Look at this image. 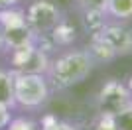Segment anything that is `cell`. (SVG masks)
<instances>
[{"instance_id": "obj_1", "label": "cell", "mask_w": 132, "mask_h": 130, "mask_svg": "<svg viewBox=\"0 0 132 130\" xmlns=\"http://www.w3.org/2000/svg\"><path fill=\"white\" fill-rule=\"evenodd\" d=\"M97 61L89 49H67L50 61V69L45 73L53 89H69L79 85L93 73Z\"/></svg>"}, {"instance_id": "obj_2", "label": "cell", "mask_w": 132, "mask_h": 130, "mask_svg": "<svg viewBox=\"0 0 132 130\" xmlns=\"http://www.w3.org/2000/svg\"><path fill=\"white\" fill-rule=\"evenodd\" d=\"M14 101L16 107L34 110V108L44 107L50 99L51 85L44 73H22L14 71Z\"/></svg>"}, {"instance_id": "obj_3", "label": "cell", "mask_w": 132, "mask_h": 130, "mask_svg": "<svg viewBox=\"0 0 132 130\" xmlns=\"http://www.w3.org/2000/svg\"><path fill=\"white\" fill-rule=\"evenodd\" d=\"M59 22H61V12L51 0H36L26 10V24L32 28L36 38L51 34V30Z\"/></svg>"}, {"instance_id": "obj_4", "label": "cell", "mask_w": 132, "mask_h": 130, "mask_svg": "<svg viewBox=\"0 0 132 130\" xmlns=\"http://www.w3.org/2000/svg\"><path fill=\"white\" fill-rule=\"evenodd\" d=\"M93 36L105 43L112 57H126L132 53V28H128L124 22H106Z\"/></svg>"}, {"instance_id": "obj_5", "label": "cell", "mask_w": 132, "mask_h": 130, "mask_svg": "<svg viewBox=\"0 0 132 130\" xmlns=\"http://www.w3.org/2000/svg\"><path fill=\"white\" fill-rule=\"evenodd\" d=\"M50 57L42 47L36 43L28 45L24 49H16L12 55V65L14 71H22V73H47L50 69Z\"/></svg>"}, {"instance_id": "obj_6", "label": "cell", "mask_w": 132, "mask_h": 130, "mask_svg": "<svg viewBox=\"0 0 132 130\" xmlns=\"http://www.w3.org/2000/svg\"><path fill=\"white\" fill-rule=\"evenodd\" d=\"M97 103H99L101 112L114 114L116 110H120V108H124L126 104L132 103V91H128L120 81L109 79V81L103 85V89H101Z\"/></svg>"}, {"instance_id": "obj_7", "label": "cell", "mask_w": 132, "mask_h": 130, "mask_svg": "<svg viewBox=\"0 0 132 130\" xmlns=\"http://www.w3.org/2000/svg\"><path fill=\"white\" fill-rule=\"evenodd\" d=\"M106 16L114 22H130L132 20V0H109Z\"/></svg>"}, {"instance_id": "obj_8", "label": "cell", "mask_w": 132, "mask_h": 130, "mask_svg": "<svg viewBox=\"0 0 132 130\" xmlns=\"http://www.w3.org/2000/svg\"><path fill=\"white\" fill-rule=\"evenodd\" d=\"M0 104H8V107L16 108L14 75H12V71H6V69H0Z\"/></svg>"}, {"instance_id": "obj_9", "label": "cell", "mask_w": 132, "mask_h": 130, "mask_svg": "<svg viewBox=\"0 0 132 130\" xmlns=\"http://www.w3.org/2000/svg\"><path fill=\"white\" fill-rule=\"evenodd\" d=\"M116 130H132V103L114 112Z\"/></svg>"}, {"instance_id": "obj_10", "label": "cell", "mask_w": 132, "mask_h": 130, "mask_svg": "<svg viewBox=\"0 0 132 130\" xmlns=\"http://www.w3.org/2000/svg\"><path fill=\"white\" fill-rule=\"evenodd\" d=\"M75 2L83 12H105L106 14V6H109V0H75Z\"/></svg>"}, {"instance_id": "obj_11", "label": "cell", "mask_w": 132, "mask_h": 130, "mask_svg": "<svg viewBox=\"0 0 132 130\" xmlns=\"http://www.w3.org/2000/svg\"><path fill=\"white\" fill-rule=\"evenodd\" d=\"M39 128L42 130H79L75 124L65 122V120H57V118H53V116H47V118L42 122Z\"/></svg>"}, {"instance_id": "obj_12", "label": "cell", "mask_w": 132, "mask_h": 130, "mask_svg": "<svg viewBox=\"0 0 132 130\" xmlns=\"http://www.w3.org/2000/svg\"><path fill=\"white\" fill-rule=\"evenodd\" d=\"M6 130H42L39 124L32 118H24V116H18V118H12L10 124Z\"/></svg>"}, {"instance_id": "obj_13", "label": "cell", "mask_w": 132, "mask_h": 130, "mask_svg": "<svg viewBox=\"0 0 132 130\" xmlns=\"http://www.w3.org/2000/svg\"><path fill=\"white\" fill-rule=\"evenodd\" d=\"M93 130H116L114 114L99 112V116H97V120H95V124H93Z\"/></svg>"}, {"instance_id": "obj_14", "label": "cell", "mask_w": 132, "mask_h": 130, "mask_svg": "<svg viewBox=\"0 0 132 130\" xmlns=\"http://www.w3.org/2000/svg\"><path fill=\"white\" fill-rule=\"evenodd\" d=\"M12 110H14V108L8 107V104H0V130L8 128L10 120L14 118V116H12Z\"/></svg>"}, {"instance_id": "obj_15", "label": "cell", "mask_w": 132, "mask_h": 130, "mask_svg": "<svg viewBox=\"0 0 132 130\" xmlns=\"http://www.w3.org/2000/svg\"><path fill=\"white\" fill-rule=\"evenodd\" d=\"M20 0H0V10H6V8H12L16 6Z\"/></svg>"}, {"instance_id": "obj_16", "label": "cell", "mask_w": 132, "mask_h": 130, "mask_svg": "<svg viewBox=\"0 0 132 130\" xmlns=\"http://www.w3.org/2000/svg\"><path fill=\"white\" fill-rule=\"evenodd\" d=\"M2 49H6V36H4V28L0 24V51Z\"/></svg>"}, {"instance_id": "obj_17", "label": "cell", "mask_w": 132, "mask_h": 130, "mask_svg": "<svg viewBox=\"0 0 132 130\" xmlns=\"http://www.w3.org/2000/svg\"><path fill=\"white\" fill-rule=\"evenodd\" d=\"M4 130H6V128H4Z\"/></svg>"}]
</instances>
